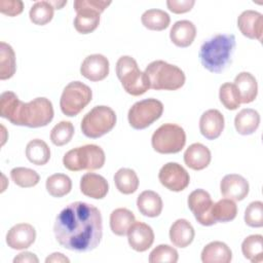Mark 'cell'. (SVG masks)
Here are the masks:
<instances>
[{
    "label": "cell",
    "instance_id": "obj_1",
    "mask_svg": "<svg viewBox=\"0 0 263 263\" xmlns=\"http://www.w3.org/2000/svg\"><path fill=\"white\" fill-rule=\"evenodd\" d=\"M53 232L62 247L79 253L89 252L99 246L103 236L101 212L86 202L70 203L57 216Z\"/></svg>",
    "mask_w": 263,
    "mask_h": 263
},
{
    "label": "cell",
    "instance_id": "obj_2",
    "mask_svg": "<svg viewBox=\"0 0 263 263\" xmlns=\"http://www.w3.org/2000/svg\"><path fill=\"white\" fill-rule=\"evenodd\" d=\"M235 49L233 34H218L205 40L199 50L202 66L212 73H220L231 63Z\"/></svg>",
    "mask_w": 263,
    "mask_h": 263
},
{
    "label": "cell",
    "instance_id": "obj_3",
    "mask_svg": "<svg viewBox=\"0 0 263 263\" xmlns=\"http://www.w3.org/2000/svg\"><path fill=\"white\" fill-rule=\"evenodd\" d=\"M150 82V88L156 90H176L181 88L186 80L184 72L177 66L164 61H154L145 70Z\"/></svg>",
    "mask_w": 263,
    "mask_h": 263
},
{
    "label": "cell",
    "instance_id": "obj_4",
    "mask_svg": "<svg viewBox=\"0 0 263 263\" xmlns=\"http://www.w3.org/2000/svg\"><path fill=\"white\" fill-rule=\"evenodd\" d=\"M53 118V107L46 98H36L29 103L21 102L17 113L11 123L28 127L47 125Z\"/></svg>",
    "mask_w": 263,
    "mask_h": 263
},
{
    "label": "cell",
    "instance_id": "obj_5",
    "mask_svg": "<svg viewBox=\"0 0 263 263\" xmlns=\"http://www.w3.org/2000/svg\"><path fill=\"white\" fill-rule=\"evenodd\" d=\"M116 74L124 90L132 96H141L150 88V82L145 72H142L136 60L122 55L116 63Z\"/></svg>",
    "mask_w": 263,
    "mask_h": 263
},
{
    "label": "cell",
    "instance_id": "obj_6",
    "mask_svg": "<svg viewBox=\"0 0 263 263\" xmlns=\"http://www.w3.org/2000/svg\"><path fill=\"white\" fill-rule=\"evenodd\" d=\"M105 158V152L100 146L88 144L68 151L63 157V163L67 170L72 172L93 171L104 165Z\"/></svg>",
    "mask_w": 263,
    "mask_h": 263
},
{
    "label": "cell",
    "instance_id": "obj_7",
    "mask_svg": "<svg viewBox=\"0 0 263 263\" xmlns=\"http://www.w3.org/2000/svg\"><path fill=\"white\" fill-rule=\"evenodd\" d=\"M116 124V114L108 106H96L87 112L81 121V130L91 139L100 138L109 133Z\"/></svg>",
    "mask_w": 263,
    "mask_h": 263
},
{
    "label": "cell",
    "instance_id": "obj_8",
    "mask_svg": "<svg viewBox=\"0 0 263 263\" xmlns=\"http://www.w3.org/2000/svg\"><path fill=\"white\" fill-rule=\"evenodd\" d=\"M151 144L158 153H178L186 144V134L183 127L178 124L164 123L153 133Z\"/></svg>",
    "mask_w": 263,
    "mask_h": 263
},
{
    "label": "cell",
    "instance_id": "obj_9",
    "mask_svg": "<svg viewBox=\"0 0 263 263\" xmlns=\"http://www.w3.org/2000/svg\"><path fill=\"white\" fill-rule=\"evenodd\" d=\"M92 91L89 86L80 82L72 81L64 88L60 107L62 112L67 116H76L91 101Z\"/></svg>",
    "mask_w": 263,
    "mask_h": 263
},
{
    "label": "cell",
    "instance_id": "obj_10",
    "mask_svg": "<svg viewBox=\"0 0 263 263\" xmlns=\"http://www.w3.org/2000/svg\"><path fill=\"white\" fill-rule=\"evenodd\" d=\"M163 112V105L156 99H145L135 103L128 110L127 118L135 129H144L156 121Z\"/></svg>",
    "mask_w": 263,
    "mask_h": 263
},
{
    "label": "cell",
    "instance_id": "obj_11",
    "mask_svg": "<svg viewBox=\"0 0 263 263\" xmlns=\"http://www.w3.org/2000/svg\"><path fill=\"white\" fill-rule=\"evenodd\" d=\"M213 200L209 192L203 189H196L188 196V206L193 213L197 222L203 226H212L217 222L212 216Z\"/></svg>",
    "mask_w": 263,
    "mask_h": 263
},
{
    "label": "cell",
    "instance_id": "obj_12",
    "mask_svg": "<svg viewBox=\"0 0 263 263\" xmlns=\"http://www.w3.org/2000/svg\"><path fill=\"white\" fill-rule=\"evenodd\" d=\"M159 182L171 191L179 192L184 190L190 182L188 172L177 162H167L159 171Z\"/></svg>",
    "mask_w": 263,
    "mask_h": 263
},
{
    "label": "cell",
    "instance_id": "obj_13",
    "mask_svg": "<svg viewBox=\"0 0 263 263\" xmlns=\"http://www.w3.org/2000/svg\"><path fill=\"white\" fill-rule=\"evenodd\" d=\"M80 73L90 81H101L109 74V61L99 53L87 55L81 64Z\"/></svg>",
    "mask_w": 263,
    "mask_h": 263
},
{
    "label": "cell",
    "instance_id": "obj_14",
    "mask_svg": "<svg viewBox=\"0 0 263 263\" xmlns=\"http://www.w3.org/2000/svg\"><path fill=\"white\" fill-rule=\"evenodd\" d=\"M35 228L28 223H18L12 226L6 234V243L13 250H24L34 243Z\"/></svg>",
    "mask_w": 263,
    "mask_h": 263
},
{
    "label": "cell",
    "instance_id": "obj_15",
    "mask_svg": "<svg viewBox=\"0 0 263 263\" xmlns=\"http://www.w3.org/2000/svg\"><path fill=\"white\" fill-rule=\"evenodd\" d=\"M127 240L135 251L145 252L154 241V232L148 224L135 222L127 231Z\"/></svg>",
    "mask_w": 263,
    "mask_h": 263
},
{
    "label": "cell",
    "instance_id": "obj_16",
    "mask_svg": "<svg viewBox=\"0 0 263 263\" xmlns=\"http://www.w3.org/2000/svg\"><path fill=\"white\" fill-rule=\"evenodd\" d=\"M249 189L250 187L248 181L242 176L237 174L226 175L220 183L222 195L225 198L236 201L242 200L245 197H247Z\"/></svg>",
    "mask_w": 263,
    "mask_h": 263
},
{
    "label": "cell",
    "instance_id": "obj_17",
    "mask_svg": "<svg viewBox=\"0 0 263 263\" xmlns=\"http://www.w3.org/2000/svg\"><path fill=\"white\" fill-rule=\"evenodd\" d=\"M237 27L243 36L250 39L262 40L263 16L255 10H245L237 18Z\"/></svg>",
    "mask_w": 263,
    "mask_h": 263
},
{
    "label": "cell",
    "instance_id": "obj_18",
    "mask_svg": "<svg viewBox=\"0 0 263 263\" xmlns=\"http://www.w3.org/2000/svg\"><path fill=\"white\" fill-rule=\"evenodd\" d=\"M224 124L223 114L217 109H210L199 119V130L205 139L215 140L222 134Z\"/></svg>",
    "mask_w": 263,
    "mask_h": 263
},
{
    "label": "cell",
    "instance_id": "obj_19",
    "mask_svg": "<svg viewBox=\"0 0 263 263\" xmlns=\"http://www.w3.org/2000/svg\"><path fill=\"white\" fill-rule=\"evenodd\" d=\"M80 190L88 197L102 199L107 195L109 185L103 176L95 173H86L80 180Z\"/></svg>",
    "mask_w": 263,
    "mask_h": 263
},
{
    "label": "cell",
    "instance_id": "obj_20",
    "mask_svg": "<svg viewBox=\"0 0 263 263\" xmlns=\"http://www.w3.org/2000/svg\"><path fill=\"white\" fill-rule=\"evenodd\" d=\"M211 151L210 149L200 144H191L184 153V161L187 166L194 171H200L205 168L211 162Z\"/></svg>",
    "mask_w": 263,
    "mask_h": 263
},
{
    "label": "cell",
    "instance_id": "obj_21",
    "mask_svg": "<svg viewBox=\"0 0 263 263\" xmlns=\"http://www.w3.org/2000/svg\"><path fill=\"white\" fill-rule=\"evenodd\" d=\"M196 28L194 24L187 20L176 22L170 32V38L173 43L179 47H188L194 41Z\"/></svg>",
    "mask_w": 263,
    "mask_h": 263
},
{
    "label": "cell",
    "instance_id": "obj_22",
    "mask_svg": "<svg viewBox=\"0 0 263 263\" xmlns=\"http://www.w3.org/2000/svg\"><path fill=\"white\" fill-rule=\"evenodd\" d=\"M193 226L186 219H178L170 228V239L178 248L188 247L194 238Z\"/></svg>",
    "mask_w": 263,
    "mask_h": 263
},
{
    "label": "cell",
    "instance_id": "obj_23",
    "mask_svg": "<svg viewBox=\"0 0 263 263\" xmlns=\"http://www.w3.org/2000/svg\"><path fill=\"white\" fill-rule=\"evenodd\" d=\"M238 91L240 103L253 102L258 93V83L256 78L249 72H240L236 75L233 83Z\"/></svg>",
    "mask_w": 263,
    "mask_h": 263
},
{
    "label": "cell",
    "instance_id": "obj_24",
    "mask_svg": "<svg viewBox=\"0 0 263 263\" xmlns=\"http://www.w3.org/2000/svg\"><path fill=\"white\" fill-rule=\"evenodd\" d=\"M137 206L142 215L154 218L160 215L163 204L158 193L152 190H145L138 196Z\"/></svg>",
    "mask_w": 263,
    "mask_h": 263
},
{
    "label": "cell",
    "instance_id": "obj_25",
    "mask_svg": "<svg viewBox=\"0 0 263 263\" xmlns=\"http://www.w3.org/2000/svg\"><path fill=\"white\" fill-rule=\"evenodd\" d=\"M231 260L232 252L222 241H212L202 249L201 261L203 263H229Z\"/></svg>",
    "mask_w": 263,
    "mask_h": 263
},
{
    "label": "cell",
    "instance_id": "obj_26",
    "mask_svg": "<svg viewBox=\"0 0 263 263\" xmlns=\"http://www.w3.org/2000/svg\"><path fill=\"white\" fill-rule=\"evenodd\" d=\"M260 124L259 113L251 108L240 110L234 118V126L238 134L247 136L254 134Z\"/></svg>",
    "mask_w": 263,
    "mask_h": 263
},
{
    "label": "cell",
    "instance_id": "obj_27",
    "mask_svg": "<svg viewBox=\"0 0 263 263\" xmlns=\"http://www.w3.org/2000/svg\"><path fill=\"white\" fill-rule=\"evenodd\" d=\"M136 222L134 213L124 208L114 210L110 215V228L112 232L118 236L127 234L130 226Z\"/></svg>",
    "mask_w": 263,
    "mask_h": 263
},
{
    "label": "cell",
    "instance_id": "obj_28",
    "mask_svg": "<svg viewBox=\"0 0 263 263\" xmlns=\"http://www.w3.org/2000/svg\"><path fill=\"white\" fill-rule=\"evenodd\" d=\"M75 10L77 14L74 20V27L78 33L88 34L98 28L101 13L87 8H76Z\"/></svg>",
    "mask_w": 263,
    "mask_h": 263
},
{
    "label": "cell",
    "instance_id": "obj_29",
    "mask_svg": "<svg viewBox=\"0 0 263 263\" xmlns=\"http://www.w3.org/2000/svg\"><path fill=\"white\" fill-rule=\"evenodd\" d=\"M26 156L30 162L36 165H43L50 158V149L43 140L34 139L26 146Z\"/></svg>",
    "mask_w": 263,
    "mask_h": 263
},
{
    "label": "cell",
    "instance_id": "obj_30",
    "mask_svg": "<svg viewBox=\"0 0 263 263\" xmlns=\"http://www.w3.org/2000/svg\"><path fill=\"white\" fill-rule=\"evenodd\" d=\"M114 183L119 192L123 194H132L139 187V178L134 170L122 167L114 175Z\"/></svg>",
    "mask_w": 263,
    "mask_h": 263
},
{
    "label": "cell",
    "instance_id": "obj_31",
    "mask_svg": "<svg viewBox=\"0 0 263 263\" xmlns=\"http://www.w3.org/2000/svg\"><path fill=\"white\" fill-rule=\"evenodd\" d=\"M16 70L15 53L12 47L6 42L0 43V79L11 78Z\"/></svg>",
    "mask_w": 263,
    "mask_h": 263
},
{
    "label": "cell",
    "instance_id": "obj_32",
    "mask_svg": "<svg viewBox=\"0 0 263 263\" xmlns=\"http://www.w3.org/2000/svg\"><path fill=\"white\" fill-rule=\"evenodd\" d=\"M241 252L248 260L253 263L263 261V237L261 234H253L243 239Z\"/></svg>",
    "mask_w": 263,
    "mask_h": 263
},
{
    "label": "cell",
    "instance_id": "obj_33",
    "mask_svg": "<svg viewBox=\"0 0 263 263\" xmlns=\"http://www.w3.org/2000/svg\"><path fill=\"white\" fill-rule=\"evenodd\" d=\"M142 24L145 28L152 31H162L166 29L171 23L167 12L161 9H148L141 17Z\"/></svg>",
    "mask_w": 263,
    "mask_h": 263
},
{
    "label": "cell",
    "instance_id": "obj_34",
    "mask_svg": "<svg viewBox=\"0 0 263 263\" xmlns=\"http://www.w3.org/2000/svg\"><path fill=\"white\" fill-rule=\"evenodd\" d=\"M46 190L53 197H63L72 189L71 179L64 174H53L46 179Z\"/></svg>",
    "mask_w": 263,
    "mask_h": 263
},
{
    "label": "cell",
    "instance_id": "obj_35",
    "mask_svg": "<svg viewBox=\"0 0 263 263\" xmlns=\"http://www.w3.org/2000/svg\"><path fill=\"white\" fill-rule=\"evenodd\" d=\"M237 214V206L232 199L223 198L213 204L212 216L216 222L232 221Z\"/></svg>",
    "mask_w": 263,
    "mask_h": 263
},
{
    "label": "cell",
    "instance_id": "obj_36",
    "mask_svg": "<svg viewBox=\"0 0 263 263\" xmlns=\"http://www.w3.org/2000/svg\"><path fill=\"white\" fill-rule=\"evenodd\" d=\"M53 10L54 7L50 1H37L32 5L29 16L33 24L44 26L52 20Z\"/></svg>",
    "mask_w": 263,
    "mask_h": 263
},
{
    "label": "cell",
    "instance_id": "obj_37",
    "mask_svg": "<svg viewBox=\"0 0 263 263\" xmlns=\"http://www.w3.org/2000/svg\"><path fill=\"white\" fill-rule=\"evenodd\" d=\"M11 180L22 188L34 187L38 184L40 177L38 173L28 167H14L10 172Z\"/></svg>",
    "mask_w": 263,
    "mask_h": 263
},
{
    "label": "cell",
    "instance_id": "obj_38",
    "mask_svg": "<svg viewBox=\"0 0 263 263\" xmlns=\"http://www.w3.org/2000/svg\"><path fill=\"white\" fill-rule=\"evenodd\" d=\"M20 99L12 91H4L0 97V115L3 118L8 119L10 122L14 119L18 107L21 105Z\"/></svg>",
    "mask_w": 263,
    "mask_h": 263
},
{
    "label": "cell",
    "instance_id": "obj_39",
    "mask_svg": "<svg viewBox=\"0 0 263 263\" xmlns=\"http://www.w3.org/2000/svg\"><path fill=\"white\" fill-rule=\"evenodd\" d=\"M74 135V126L70 121H61L55 124L50 133V140L55 146L68 144Z\"/></svg>",
    "mask_w": 263,
    "mask_h": 263
},
{
    "label": "cell",
    "instance_id": "obj_40",
    "mask_svg": "<svg viewBox=\"0 0 263 263\" xmlns=\"http://www.w3.org/2000/svg\"><path fill=\"white\" fill-rule=\"evenodd\" d=\"M219 98L223 106L228 110H236L241 104L235 85L230 82H226L220 86Z\"/></svg>",
    "mask_w": 263,
    "mask_h": 263
},
{
    "label": "cell",
    "instance_id": "obj_41",
    "mask_svg": "<svg viewBox=\"0 0 263 263\" xmlns=\"http://www.w3.org/2000/svg\"><path fill=\"white\" fill-rule=\"evenodd\" d=\"M179 255L176 249L168 245H159L149 255L150 263H158V262H167V263H176L178 261Z\"/></svg>",
    "mask_w": 263,
    "mask_h": 263
},
{
    "label": "cell",
    "instance_id": "obj_42",
    "mask_svg": "<svg viewBox=\"0 0 263 263\" xmlns=\"http://www.w3.org/2000/svg\"><path fill=\"white\" fill-rule=\"evenodd\" d=\"M245 222L250 227L263 226V203L262 201L251 202L245 212Z\"/></svg>",
    "mask_w": 263,
    "mask_h": 263
},
{
    "label": "cell",
    "instance_id": "obj_43",
    "mask_svg": "<svg viewBox=\"0 0 263 263\" xmlns=\"http://www.w3.org/2000/svg\"><path fill=\"white\" fill-rule=\"evenodd\" d=\"M110 4H111V1H103V0H75L74 1V9H76V8H87V9L96 10L99 13H102Z\"/></svg>",
    "mask_w": 263,
    "mask_h": 263
},
{
    "label": "cell",
    "instance_id": "obj_44",
    "mask_svg": "<svg viewBox=\"0 0 263 263\" xmlns=\"http://www.w3.org/2000/svg\"><path fill=\"white\" fill-rule=\"evenodd\" d=\"M24 3L21 0H0V11L9 16H15L22 13Z\"/></svg>",
    "mask_w": 263,
    "mask_h": 263
},
{
    "label": "cell",
    "instance_id": "obj_45",
    "mask_svg": "<svg viewBox=\"0 0 263 263\" xmlns=\"http://www.w3.org/2000/svg\"><path fill=\"white\" fill-rule=\"evenodd\" d=\"M195 4L194 0H167L166 5L168 9L174 13H185L190 11L193 5Z\"/></svg>",
    "mask_w": 263,
    "mask_h": 263
},
{
    "label": "cell",
    "instance_id": "obj_46",
    "mask_svg": "<svg viewBox=\"0 0 263 263\" xmlns=\"http://www.w3.org/2000/svg\"><path fill=\"white\" fill-rule=\"evenodd\" d=\"M14 263H38L39 260L37 258V256L31 252H24L18 254L14 259H13Z\"/></svg>",
    "mask_w": 263,
    "mask_h": 263
},
{
    "label": "cell",
    "instance_id": "obj_47",
    "mask_svg": "<svg viewBox=\"0 0 263 263\" xmlns=\"http://www.w3.org/2000/svg\"><path fill=\"white\" fill-rule=\"evenodd\" d=\"M45 262L46 263H49V262H58V263H62V262L66 263L67 262V263H69L70 260L66 256H64L62 253H53L45 259Z\"/></svg>",
    "mask_w": 263,
    "mask_h": 263
},
{
    "label": "cell",
    "instance_id": "obj_48",
    "mask_svg": "<svg viewBox=\"0 0 263 263\" xmlns=\"http://www.w3.org/2000/svg\"><path fill=\"white\" fill-rule=\"evenodd\" d=\"M51 5L57 8V9H61L64 5L67 4V1H50Z\"/></svg>",
    "mask_w": 263,
    "mask_h": 263
}]
</instances>
